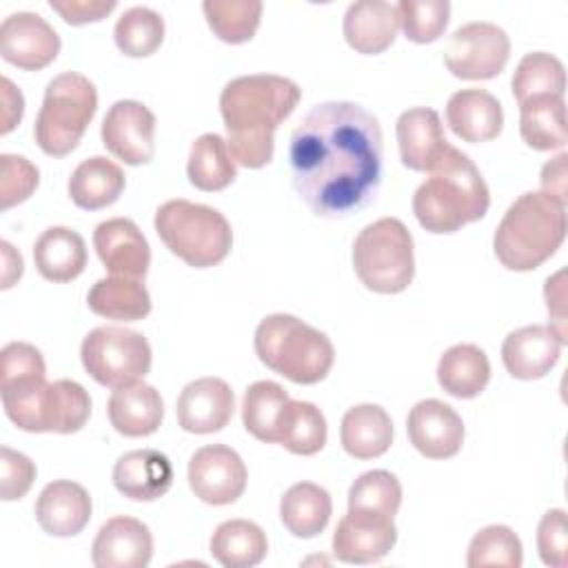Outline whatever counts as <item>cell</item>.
<instances>
[{
	"mask_svg": "<svg viewBox=\"0 0 568 568\" xmlns=\"http://www.w3.org/2000/svg\"><path fill=\"white\" fill-rule=\"evenodd\" d=\"M382 129L355 102H320L291 133L293 189L320 217H346L366 209L382 182Z\"/></svg>",
	"mask_w": 568,
	"mask_h": 568,
	"instance_id": "obj_1",
	"label": "cell"
},
{
	"mask_svg": "<svg viewBox=\"0 0 568 568\" xmlns=\"http://www.w3.org/2000/svg\"><path fill=\"white\" fill-rule=\"evenodd\" d=\"M300 98V87L275 73H251L226 82L220 113L235 164L262 169L273 160L275 129L295 111Z\"/></svg>",
	"mask_w": 568,
	"mask_h": 568,
	"instance_id": "obj_2",
	"label": "cell"
},
{
	"mask_svg": "<svg viewBox=\"0 0 568 568\" xmlns=\"http://www.w3.org/2000/svg\"><path fill=\"white\" fill-rule=\"evenodd\" d=\"M490 206V191L475 162L446 146L413 195V213L428 233H455L477 222Z\"/></svg>",
	"mask_w": 568,
	"mask_h": 568,
	"instance_id": "obj_3",
	"label": "cell"
},
{
	"mask_svg": "<svg viewBox=\"0 0 568 568\" xmlns=\"http://www.w3.org/2000/svg\"><path fill=\"white\" fill-rule=\"evenodd\" d=\"M566 240V204L544 191L521 193L495 229L493 248L510 271H532Z\"/></svg>",
	"mask_w": 568,
	"mask_h": 568,
	"instance_id": "obj_4",
	"label": "cell"
},
{
	"mask_svg": "<svg viewBox=\"0 0 568 568\" xmlns=\"http://www.w3.org/2000/svg\"><path fill=\"white\" fill-rule=\"evenodd\" d=\"M253 344L266 368L295 384L322 382L335 362L333 342L288 313L266 315L255 328Z\"/></svg>",
	"mask_w": 568,
	"mask_h": 568,
	"instance_id": "obj_5",
	"label": "cell"
},
{
	"mask_svg": "<svg viewBox=\"0 0 568 568\" xmlns=\"http://www.w3.org/2000/svg\"><path fill=\"white\" fill-rule=\"evenodd\" d=\"M153 226L164 246L193 268L220 264L233 244L229 220L217 209L189 200L160 204Z\"/></svg>",
	"mask_w": 568,
	"mask_h": 568,
	"instance_id": "obj_6",
	"label": "cell"
},
{
	"mask_svg": "<svg viewBox=\"0 0 568 568\" xmlns=\"http://www.w3.org/2000/svg\"><path fill=\"white\" fill-rule=\"evenodd\" d=\"M98 109L93 82L75 71L55 75L42 98L33 135L38 146L51 158L69 155L82 140Z\"/></svg>",
	"mask_w": 568,
	"mask_h": 568,
	"instance_id": "obj_7",
	"label": "cell"
},
{
	"mask_svg": "<svg viewBox=\"0 0 568 568\" xmlns=\"http://www.w3.org/2000/svg\"><path fill=\"white\" fill-rule=\"evenodd\" d=\"M0 397L7 417L27 433H78L91 415V397L73 379L2 390Z\"/></svg>",
	"mask_w": 568,
	"mask_h": 568,
	"instance_id": "obj_8",
	"label": "cell"
},
{
	"mask_svg": "<svg viewBox=\"0 0 568 568\" xmlns=\"http://www.w3.org/2000/svg\"><path fill=\"white\" fill-rule=\"evenodd\" d=\"M353 266L359 282L382 295L408 288L415 275L413 235L397 217L366 224L353 242Z\"/></svg>",
	"mask_w": 568,
	"mask_h": 568,
	"instance_id": "obj_9",
	"label": "cell"
},
{
	"mask_svg": "<svg viewBox=\"0 0 568 568\" xmlns=\"http://www.w3.org/2000/svg\"><path fill=\"white\" fill-rule=\"evenodd\" d=\"M84 371L102 386L122 388L140 382L151 368V346L138 331L98 326L80 346Z\"/></svg>",
	"mask_w": 568,
	"mask_h": 568,
	"instance_id": "obj_10",
	"label": "cell"
},
{
	"mask_svg": "<svg viewBox=\"0 0 568 568\" xmlns=\"http://www.w3.org/2000/svg\"><path fill=\"white\" fill-rule=\"evenodd\" d=\"M510 58L506 31L493 22H468L455 29L446 49V69L462 80H490L504 71Z\"/></svg>",
	"mask_w": 568,
	"mask_h": 568,
	"instance_id": "obj_11",
	"label": "cell"
},
{
	"mask_svg": "<svg viewBox=\"0 0 568 568\" xmlns=\"http://www.w3.org/2000/svg\"><path fill=\"white\" fill-rule=\"evenodd\" d=\"M100 135L104 149L124 164H146L155 153V115L138 100H118L109 106Z\"/></svg>",
	"mask_w": 568,
	"mask_h": 568,
	"instance_id": "obj_12",
	"label": "cell"
},
{
	"mask_svg": "<svg viewBox=\"0 0 568 568\" xmlns=\"http://www.w3.org/2000/svg\"><path fill=\"white\" fill-rule=\"evenodd\" d=\"M246 479L248 473L242 457L224 444H209L191 455L189 486L204 504L226 506L237 501Z\"/></svg>",
	"mask_w": 568,
	"mask_h": 568,
	"instance_id": "obj_13",
	"label": "cell"
},
{
	"mask_svg": "<svg viewBox=\"0 0 568 568\" xmlns=\"http://www.w3.org/2000/svg\"><path fill=\"white\" fill-rule=\"evenodd\" d=\"M0 53L18 69L38 71L60 53V36L40 13L18 11L0 24Z\"/></svg>",
	"mask_w": 568,
	"mask_h": 568,
	"instance_id": "obj_14",
	"label": "cell"
},
{
	"mask_svg": "<svg viewBox=\"0 0 568 568\" xmlns=\"http://www.w3.org/2000/svg\"><path fill=\"white\" fill-rule=\"evenodd\" d=\"M406 433L415 450L428 459L455 457L464 444V422L442 399L417 402L408 413Z\"/></svg>",
	"mask_w": 568,
	"mask_h": 568,
	"instance_id": "obj_15",
	"label": "cell"
},
{
	"mask_svg": "<svg viewBox=\"0 0 568 568\" xmlns=\"http://www.w3.org/2000/svg\"><path fill=\"white\" fill-rule=\"evenodd\" d=\"M235 410V395L220 377H200L189 382L175 404L178 424L186 433L209 435L222 430Z\"/></svg>",
	"mask_w": 568,
	"mask_h": 568,
	"instance_id": "obj_16",
	"label": "cell"
},
{
	"mask_svg": "<svg viewBox=\"0 0 568 568\" xmlns=\"http://www.w3.org/2000/svg\"><path fill=\"white\" fill-rule=\"evenodd\" d=\"M153 557V535L135 517L118 515L106 519L91 548L95 568H144Z\"/></svg>",
	"mask_w": 568,
	"mask_h": 568,
	"instance_id": "obj_17",
	"label": "cell"
},
{
	"mask_svg": "<svg viewBox=\"0 0 568 568\" xmlns=\"http://www.w3.org/2000/svg\"><path fill=\"white\" fill-rule=\"evenodd\" d=\"M93 246L111 275L142 280L151 264V248L138 224L129 217H111L95 226Z\"/></svg>",
	"mask_w": 568,
	"mask_h": 568,
	"instance_id": "obj_18",
	"label": "cell"
},
{
	"mask_svg": "<svg viewBox=\"0 0 568 568\" xmlns=\"http://www.w3.org/2000/svg\"><path fill=\"white\" fill-rule=\"evenodd\" d=\"M397 541L393 519L346 513L333 532V555L344 564L382 561Z\"/></svg>",
	"mask_w": 568,
	"mask_h": 568,
	"instance_id": "obj_19",
	"label": "cell"
},
{
	"mask_svg": "<svg viewBox=\"0 0 568 568\" xmlns=\"http://www.w3.org/2000/svg\"><path fill=\"white\" fill-rule=\"evenodd\" d=\"M564 342L550 326H521L501 344V362L515 379H539L559 362Z\"/></svg>",
	"mask_w": 568,
	"mask_h": 568,
	"instance_id": "obj_20",
	"label": "cell"
},
{
	"mask_svg": "<svg viewBox=\"0 0 568 568\" xmlns=\"http://www.w3.org/2000/svg\"><path fill=\"white\" fill-rule=\"evenodd\" d=\"M91 497L84 486L71 479H55L36 499V519L53 537H73L91 519Z\"/></svg>",
	"mask_w": 568,
	"mask_h": 568,
	"instance_id": "obj_21",
	"label": "cell"
},
{
	"mask_svg": "<svg viewBox=\"0 0 568 568\" xmlns=\"http://www.w3.org/2000/svg\"><path fill=\"white\" fill-rule=\"evenodd\" d=\"M173 466L169 457L153 448L124 453L113 466V486L133 501H155L169 493Z\"/></svg>",
	"mask_w": 568,
	"mask_h": 568,
	"instance_id": "obj_22",
	"label": "cell"
},
{
	"mask_svg": "<svg viewBox=\"0 0 568 568\" xmlns=\"http://www.w3.org/2000/svg\"><path fill=\"white\" fill-rule=\"evenodd\" d=\"M397 146L402 164L410 171H430L448 140L435 109L413 106L397 118Z\"/></svg>",
	"mask_w": 568,
	"mask_h": 568,
	"instance_id": "obj_23",
	"label": "cell"
},
{
	"mask_svg": "<svg viewBox=\"0 0 568 568\" xmlns=\"http://www.w3.org/2000/svg\"><path fill=\"white\" fill-rule=\"evenodd\" d=\"M446 122L457 138L477 144L501 133L504 111L499 100L486 89H462L446 102Z\"/></svg>",
	"mask_w": 568,
	"mask_h": 568,
	"instance_id": "obj_24",
	"label": "cell"
},
{
	"mask_svg": "<svg viewBox=\"0 0 568 568\" xmlns=\"http://www.w3.org/2000/svg\"><path fill=\"white\" fill-rule=\"evenodd\" d=\"M399 31L397 4L384 0H362L348 4L344 13V38L351 49L364 55L386 51Z\"/></svg>",
	"mask_w": 568,
	"mask_h": 568,
	"instance_id": "obj_25",
	"label": "cell"
},
{
	"mask_svg": "<svg viewBox=\"0 0 568 568\" xmlns=\"http://www.w3.org/2000/svg\"><path fill=\"white\" fill-rule=\"evenodd\" d=\"M111 426L124 437L153 435L164 417L160 393L144 382L115 388L106 404Z\"/></svg>",
	"mask_w": 568,
	"mask_h": 568,
	"instance_id": "obj_26",
	"label": "cell"
},
{
	"mask_svg": "<svg viewBox=\"0 0 568 568\" xmlns=\"http://www.w3.org/2000/svg\"><path fill=\"white\" fill-rule=\"evenodd\" d=\"M342 448L355 459H375L393 444L390 415L377 404H357L342 417Z\"/></svg>",
	"mask_w": 568,
	"mask_h": 568,
	"instance_id": "obj_27",
	"label": "cell"
},
{
	"mask_svg": "<svg viewBox=\"0 0 568 568\" xmlns=\"http://www.w3.org/2000/svg\"><path fill=\"white\" fill-rule=\"evenodd\" d=\"M33 262L44 280L71 282L87 266V244L78 231L69 226H51L36 240Z\"/></svg>",
	"mask_w": 568,
	"mask_h": 568,
	"instance_id": "obj_28",
	"label": "cell"
},
{
	"mask_svg": "<svg viewBox=\"0 0 568 568\" xmlns=\"http://www.w3.org/2000/svg\"><path fill=\"white\" fill-rule=\"evenodd\" d=\"M124 191L122 169L102 155L82 160L69 178V195L75 206L84 211H100L111 206Z\"/></svg>",
	"mask_w": 568,
	"mask_h": 568,
	"instance_id": "obj_29",
	"label": "cell"
},
{
	"mask_svg": "<svg viewBox=\"0 0 568 568\" xmlns=\"http://www.w3.org/2000/svg\"><path fill=\"white\" fill-rule=\"evenodd\" d=\"M87 304L95 315L118 322H138L151 313L146 286L135 277L122 275L98 280L87 295Z\"/></svg>",
	"mask_w": 568,
	"mask_h": 568,
	"instance_id": "obj_30",
	"label": "cell"
},
{
	"mask_svg": "<svg viewBox=\"0 0 568 568\" xmlns=\"http://www.w3.org/2000/svg\"><path fill=\"white\" fill-rule=\"evenodd\" d=\"M488 379L490 362L475 344H455L437 362L439 386L457 399L477 397L488 386Z\"/></svg>",
	"mask_w": 568,
	"mask_h": 568,
	"instance_id": "obj_31",
	"label": "cell"
},
{
	"mask_svg": "<svg viewBox=\"0 0 568 568\" xmlns=\"http://www.w3.org/2000/svg\"><path fill=\"white\" fill-rule=\"evenodd\" d=\"M333 515V501L326 488L313 481L293 484L280 501V519L284 528L302 539L317 537Z\"/></svg>",
	"mask_w": 568,
	"mask_h": 568,
	"instance_id": "obj_32",
	"label": "cell"
},
{
	"mask_svg": "<svg viewBox=\"0 0 568 568\" xmlns=\"http://www.w3.org/2000/svg\"><path fill=\"white\" fill-rule=\"evenodd\" d=\"M521 140L535 151L561 149L568 142L566 102L557 95H539L519 104Z\"/></svg>",
	"mask_w": 568,
	"mask_h": 568,
	"instance_id": "obj_33",
	"label": "cell"
},
{
	"mask_svg": "<svg viewBox=\"0 0 568 568\" xmlns=\"http://www.w3.org/2000/svg\"><path fill=\"white\" fill-rule=\"evenodd\" d=\"M209 548L224 568H251L266 557L268 539L255 521L226 519L215 528Z\"/></svg>",
	"mask_w": 568,
	"mask_h": 568,
	"instance_id": "obj_34",
	"label": "cell"
},
{
	"mask_svg": "<svg viewBox=\"0 0 568 568\" xmlns=\"http://www.w3.org/2000/svg\"><path fill=\"white\" fill-rule=\"evenodd\" d=\"M186 175L189 182L200 191L226 189L237 175V164L226 146V140L217 133H202L191 146Z\"/></svg>",
	"mask_w": 568,
	"mask_h": 568,
	"instance_id": "obj_35",
	"label": "cell"
},
{
	"mask_svg": "<svg viewBox=\"0 0 568 568\" xmlns=\"http://www.w3.org/2000/svg\"><path fill=\"white\" fill-rule=\"evenodd\" d=\"M288 393L271 379L251 384L242 399L244 428L264 444H277V428L288 404Z\"/></svg>",
	"mask_w": 568,
	"mask_h": 568,
	"instance_id": "obj_36",
	"label": "cell"
},
{
	"mask_svg": "<svg viewBox=\"0 0 568 568\" xmlns=\"http://www.w3.org/2000/svg\"><path fill=\"white\" fill-rule=\"evenodd\" d=\"M326 419L324 413L302 399H288L280 428H277V444L291 450L293 455H315L326 444Z\"/></svg>",
	"mask_w": 568,
	"mask_h": 568,
	"instance_id": "obj_37",
	"label": "cell"
},
{
	"mask_svg": "<svg viewBox=\"0 0 568 568\" xmlns=\"http://www.w3.org/2000/svg\"><path fill=\"white\" fill-rule=\"evenodd\" d=\"M513 95L517 104L539 98V95H557L564 98L566 93V69L559 58L546 51L526 53L510 80Z\"/></svg>",
	"mask_w": 568,
	"mask_h": 568,
	"instance_id": "obj_38",
	"label": "cell"
},
{
	"mask_svg": "<svg viewBox=\"0 0 568 568\" xmlns=\"http://www.w3.org/2000/svg\"><path fill=\"white\" fill-rule=\"evenodd\" d=\"M402 504V484L388 470H368L359 475L348 490V513L393 519Z\"/></svg>",
	"mask_w": 568,
	"mask_h": 568,
	"instance_id": "obj_39",
	"label": "cell"
},
{
	"mask_svg": "<svg viewBox=\"0 0 568 568\" xmlns=\"http://www.w3.org/2000/svg\"><path fill=\"white\" fill-rule=\"evenodd\" d=\"M264 4L260 0H204L202 11L211 31L229 44L251 40L260 27Z\"/></svg>",
	"mask_w": 568,
	"mask_h": 568,
	"instance_id": "obj_40",
	"label": "cell"
},
{
	"mask_svg": "<svg viewBox=\"0 0 568 568\" xmlns=\"http://www.w3.org/2000/svg\"><path fill=\"white\" fill-rule=\"evenodd\" d=\"M113 40L124 55L146 58L155 53L164 40V20L149 7H131L118 18Z\"/></svg>",
	"mask_w": 568,
	"mask_h": 568,
	"instance_id": "obj_41",
	"label": "cell"
},
{
	"mask_svg": "<svg viewBox=\"0 0 568 568\" xmlns=\"http://www.w3.org/2000/svg\"><path fill=\"white\" fill-rule=\"evenodd\" d=\"M524 561V548L519 537L501 524L486 526L475 532L468 544L466 566L468 568H519Z\"/></svg>",
	"mask_w": 568,
	"mask_h": 568,
	"instance_id": "obj_42",
	"label": "cell"
},
{
	"mask_svg": "<svg viewBox=\"0 0 568 568\" xmlns=\"http://www.w3.org/2000/svg\"><path fill=\"white\" fill-rule=\"evenodd\" d=\"M399 27L410 42H435L448 27V0H402L397 2Z\"/></svg>",
	"mask_w": 568,
	"mask_h": 568,
	"instance_id": "obj_43",
	"label": "cell"
},
{
	"mask_svg": "<svg viewBox=\"0 0 568 568\" xmlns=\"http://www.w3.org/2000/svg\"><path fill=\"white\" fill-rule=\"evenodd\" d=\"M40 171L22 155H0V206L11 209L24 202L38 186Z\"/></svg>",
	"mask_w": 568,
	"mask_h": 568,
	"instance_id": "obj_44",
	"label": "cell"
},
{
	"mask_svg": "<svg viewBox=\"0 0 568 568\" xmlns=\"http://www.w3.org/2000/svg\"><path fill=\"white\" fill-rule=\"evenodd\" d=\"M537 550L546 566L566 568L568 566V526L566 510L550 508L537 526Z\"/></svg>",
	"mask_w": 568,
	"mask_h": 568,
	"instance_id": "obj_45",
	"label": "cell"
},
{
	"mask_svg": "<svg viewBox=\"0 0 568 568\" xmlns=\"http://www.w3.org/2000/svg\"><path fill=\"white\" fill-rule=\"evenodd\" d=\"M47 377L42 353L27 342H9L0 351V384Z\"/></svg>",
	"mask_w": 568,
	"mask_h": 568,
	"instance_id": "obj_46",
	"label": "cell"
},
{
	"mask_svg": "<svg viewBox=\"0 0 568 568\" xmlns=\"http://www.w3.org/2000/svg\"><path fill=\"white\" fill-rule=\"evenodd\" d=\"M33 479H36V464L27 455L9 446H2L0 448V497L4 501H16L24 497Z\"/></svg>",
	"mask_w": 568,
	"mask_h": 568,
	"instance_id": "obj_47",
	"label": "cell"
},
{
	"mask_svg": "<svg viewBox=\"0 0 568 568\" xmlns=\"http://www.w3.org/2000/svg\"><path fill=\"white\" fill-rule=\"evenodd\" d=\"M49 7L62 16L69 24H87L106 18L118 2L115 0H51Z\"/></svg>",
	"mask_w": 568,
	"mask_h": 568,
	"instance_id": "obj_48",
	"label": "cell"
},
{
	"mask_svg": "<svg viewBox=\"0 0 568 568\" xmlns=\"http://www.w3.org/2000/svg\"><path fill=\"white\" fill-rule=\"evenodd\" d=\"M566 271H557L552 277L546 280L544 286V297H546V306H548V315H550V328L557 333V337L564 342H568L566 337V284H564Z\"/></svg>",
	"mask_w": 568,
	"mask_h": 568,
	"instance_id": "obj_49",
	"label": "cell"
},
{
	"mask_svg": "<svg viewBox=\"0 0 568 568\" xmlns=\"http://www.w3.org/2000/svg\"><path fill=\"white\" fill-rule=\"evenodd\" d=\"M568 155L559 153L557 158H552L550 162L544 164L541 169V191L548 193L550 197L559 200L561 204H566L568 200Z\"/></svg>",
	"mask_w": 568,
	"mask_h": 568,
	"instance_id": "obj_50",
	"label": "cell"
},
{
	"mask_svg": "<svg viewBox=\"0 0 568 568\" xmlns=\"http://www.w3.org/2000/svg\"><path fill=\"white\" fill-rule=\"evenodd\" d=\"M0 102H2L0 133L7 135L11 129H16V124L22 120V113H24V98L9 78H0Z\"/></svg>",
	"mask_w": 568,
	"mask_h": 568,
	"instance_id": "obj_51",
	"label": "cell"
},
{
	"mask_svg": "<svg viewBox=\"0 0 568 568\" xmlns=\"http://www.w3.org/2000/svg\"><path fill=\"white\" fill-rule=\"evenodd\" d=\"M0 251H2V284L0 286L11 288L20 280L24 264H22L20 253L7 240L0 242Z\"/></svg>",
	"mask_w": 568,
	"mask_h": 568,
	"instance_id": "obj_52",
	"label": "cell"
}]
</instances>
